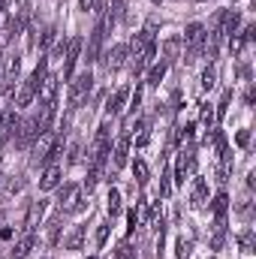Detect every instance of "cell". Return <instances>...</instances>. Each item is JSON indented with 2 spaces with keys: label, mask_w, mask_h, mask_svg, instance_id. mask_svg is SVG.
Segmentation results:
<instances>
[{
  "label": "cell",
  "mask_w": 256,
  "mask_h": 259,
  "mask_svg": "<svg viewBox=\"0 0 256 259\" xmlns=\"http://www.w3.org/2000/svg\"><path fill=\"white\" fill-rule=\"evenodd\" d=\"M58 202H61V208L69 211V214H78L81 208H84V202H81V190L75 187V184H66L61 196H58Z\"/></svg>",
  "instance_id": "obj_4"
},
{
  "label": "cell",
  "mask_w": 256,
  "mask_h": 259,
  "mask_svg": "<svg viewBox=\"0 0 256 259\" xmlns=\"http://www.w3.org/2000/svg\"><path fill=\"white\" fill-rule=\"evenodd\" d=\"M18 124H21V121H18L15 115H6V121H3V127H0V142H6L12 133H18Z\"/></svg>",
  "instance_id": "obj_14"
},
{
  "label": "cell",
  "mask_w": 256,
  "mask_h": 259,
  "mask_svg": "<svg viewBox=\"0 0 256 259\" xmlns=\"http://www.w3.org/2000/svg\"><path fill=\"white\" fill-rule=\"evenodd\" d=\"M130 94H133V91H130L127 84H124V88H118V91L109 97V103H106V112H109V115H118V112L124 109V103L130 100Z\"/></svg>",
  "instance_id": "obj_10"
},
{
  "label": "cell",
  "mask_w": 256,
  "mask_h": 259,
  "mask_svg": "<svg viewBox=\"0 0 256 259\" xmlns=\"http://www.w3.org/2000/svg\"><path fill=\"white\" fill-rule=\"evenodd\" d=\"M127 55H130V49L127 46H115L109 55H106V69L109 72H115V69H121V66L127 64Z\"/></svg>",
  "instance_id": "obj_9"
},
{
  "label": "cell",
  "mask_w": 256,
  "mask_h": 259,
  "mask_svg": "<svg viewBox=\"0 0 256 259\" xmlns=\"http://www.w3.org/2000/svg\"><path fill=\"white\" fill-rule=\"evenodd\" d=\"M106 208H109V214H112V217H118V214H121V208H124V205H121V193H118L115 187L109 190V199H106Z\"/></svg>",
  "instance_id": "obj_15"
},
{
  "label": "cell",
  "mask_w": 256,
  "mask_h": 259,
  "mask_svg": "<svg viewBox=\"0 0 256 259\" xmlns=\"http://www.w3.org/2000/svg\"><path fill=\"white\" fill-rule=\"evenodd\" d=\"M181 42H187V55H190V61L196 55H202V49H205V27L202 24H187V30H184V39Z\"/></svg>",
  "instance_id": "obj_2"
},
{
  "label": "cell",
  "mask_w": 256,
  "mask_h": 259,
  "mask_svg": "<svg viewBox=\"0 0 256 259\" xmlns=\"http://www.w3.org/2000/svg\"><path fill=\"white\" fill-rule=\"evenodd\" d=\"M115 259H136V250H133V244H127V241H124V244L115 250Z\"/></svg>",
  "instance_id": "obj_24"
},
{
  "label": "cell",
  "mask_w": 256,
  "mask_h": 259,
  "mask_svg": "<svg viewBox=\"0 0 256 259\" xmlns=\"http://www.w3.org/2000/svg\"><path fill=\"white\" fill-rule=\"evenodd\" d=\"M178 49H181V39H178V36H172V39H166V46H163V55H166V64H172V61H175V55H178Z\"/></svg>",
  "instance_id": "obj_16"
},
{
  "label": "cell",
  "mask_w": 256,
  "mask_h": 259,
  "mask_svg": "<svg viewBox=\"0 0 256 259\" xmlns=\"http://www.w3.org/2000/svg\"><path fill=\"white\" fill-rule=\"evenodd\" d=\"M91 88H94V75H91V72L75 75L72 84H69V106H78V103L91 94Z\"/></svg>",
  "instance_id": "obj_3"
},
{
  "label": "cell",
  "mask_w": 256,
  "mask_h": 259,
  "mask_svg": "<svg viewBox=\"0 0 256 259\" xmlns=\"http://www.w3.org/2000/svg\"><path fill=\"white\" fill-rule=\"evenodd\" d=\"M214 81H217V72H214V66H208V69L202 72V88H205V91H211V88H214Z\"/></svg>",
  "instance_id": "obj_23"
},
{
  "label": "cell",
  "mask_w": 256,
  "mask_h": 259,
  "mask_svg": "<svg viewBox=\"0 0 256 259\" xmlns=\"http://www.w3.org/2000/svg\"><path fill=\"white\" fill-rule=\"evenodd\" d=\"M112 12L121 18V15H124V0H115V9H112Z\"/></svg>",
  "instance_id": "obj_33"
},
{
  "label": "cell",
  "mask_w": 256,
  "mask_h": 259,
  "mask_svg": "<svg viewBox=\"0 0 256 259\" xmlns=\"http://www.w3.org/2000/svg\"><path fill=\"white\" fill-rule=\"evenodd\" d=\"M166 69H169V64H166V61H160V64H154V66H151V72H148V84H151V88H157V84L163 81V75H166Z\"/></svg>",
  "instance_id": "obj_13"
},
{
  "label": "cell",
  "mask_w": 256,
  "mask_h": 259,
  "mask_svg": "<svg viewBox=\"0 0 256 259\" xmlns=\"http://www.w3.org/2000/svg\"><path fill=\"white\" fill-rule=\"evenodd\" d=\"M154 3H160V0H154Z\"/></svg>",
  "instance_id": "obj_34"
},
{
  "label": "cell",
  "mask_w": 256,
  "mask_h": 259,
  "mask_svg": "<svg viewBox=\"0 0 256 259\" xmlns=\"http://www.w3.org/2000/svg\"><path fill=\"white\" fill-rule=\"evenodd\" d=\"M226 208H229L226 193H217V196H214V214H217V220H223V217H226Z\"/></svg>",
  "instance_id": "obj_18"
},
{
  "label": "cell",
  "mask_w": 256,
  "mask_h": 259,
  "mask_svg": "<svg viewBox=\"0 0 256 259\" xmlns=\"http://www.w3.org/2000/svg\"><path fill=\"white\" fill-rule=\"evenodd\" d=\"M133 175H136V181L145 187V184H148V163H145V160H136V163H133Z\"/></svg>",
  "instance_id": "obj_17"
},
{
  "label": "cell",
  "mask_w": 256,
  "mask_h": 259,
  "mask_svg": "<svg viewBox=\"0 0 256 259\" xmlns=\"http://www.w3.org/2000/svg\"><path fill=\"white\" fill-rule=\"evenodd\" d=\"M139 103H142V91H139V88H136V94H133V103H130V106H133V112H136V109H139Z\"/></svg>",
  "instance_id": "obj_32"
},
{
  "label": "cell",
  "mask_w": 256,
  "mask_h": 259,
  "mask_svg": "<svg viewBox=\"0 0 256 259\" xmlns=\"http://www.w3.org/2000/svg\"><path fill=\"white\" fill-rule=\"evenodd\" d=\"M58 81H61V78H58V75H49V72H46V78L39 81V91H36V94H39V103H42V106H55Z\"/></svg>",
  "instance_id": "obj_7"
},
{
  "label": "cell",
  "mask_w": 256,
  "mask_h": 259,
  "mask_svg": "<svg viewBox=\"0 0 256 259\" xmlns=\"http://www.w3.org/2000/svg\"><path fill=\"white\" fill-rule=\"evenodd\" d=\"M46 66H49V61H39L36 69L30 72V78L21 81V88L15 91V106H30V103H33V97H36V91H39V81L46 78Z\"/></svg>",
  "instance_id": "obj_1"
},
{
  "label": "cell",
  "mask_w": 256,
  "mask_h": 259,
  "mask_svg": "<svg viewBox=\"0 0 256 259\" xmlns=\"http://www.w3.org/2000/svg\"><path fill=\"white\" fill-rule=\"evenodd\" d=\"M103 36H106V18L94 27V33H91V42H88V64H94V61H100V49H103Z\"/></svg>",
  "instance_id": "obj_6"
},
{
  "label": "cell",
  "mask_w": 256,
  "mask_h": 259,
  "mask_svg": "<svg viewBox=\"0 0 256 259\" xmlns=\"http://www.w3.org/2000/svg\"><path fill=\"white\" fill-rule=\"evenodd\" d=\"M78 52H81V36H72L69 42H66V52H64V75L61 78H72V72H75V61H78Z\"/></svg>",
  "instance_id": "obj_5"
},
{
  "label": "cell",
  "mask_w": 256,
  "mask_h": 259,
  "mask_svg": "<svg viewBox=\"0 0 256 259\" xmlns=\"http://www.w3.org/2000/svg\"><path fill=\"white\" fill-rule=\"evenodd\" d=\"M91 259H94V256H91Z\"/></svg>",
  "instance_id": "obj_35"
},
{
  "label": "cell",
  "mask_w": 256,
  "mask_h": 259,
  "mask_svg": "<svg viewBox=\"0 0 256 259\" xmlns=\"http://www.w3.org/2000/svg\"><path fill=\"white\" fill-rule=\"evenodd\" d=\"M214 121H217V118H214V109H211V103H205V106H202V124H205L208 133L214 130Z\"/></svg>",
  "instance_id": "obj_20"
},
{
  "label": "cell",
  "mask_w": 256,
  "mask_h": 259,
  "mask_svg": "<svg viewBox=\"0 0 256 259\" xmlns=\"http://www.w3.org/2000/svg\"><path fill=\"white\" fill-rule=\"evenodd\" d=\"M115 169H121V166H127V154H130V136H121L118 139V145H115Z\"/></svg>",
  "instance_id": "obj_12"
},
{
  "label": "cell",
  "mask_w": 256,
  "mask_h": 259,
  "mask_svg": "<svg viewBox=\"0 0 256 259\" xmlns=\"http://www.w3.org/2000/svg\"><path fill=\"white\" fill-rule=\"evenodd\" d=\"M58 184H61V166L49 163L46 172H42V178H39V187H42V190H55Z\"/></svg>",
  "instance_id": "obj_11"
},
{
  "label": "cell",
  "mask_w": 256,
  "mask_h": 259,
  "mask_svg": "<svg viewBox=\"0 0 256 259\" xmlns=\"http://www.w3.org/2000/svg\"><path fill=\"white\" fill-rule=\"evenodd\" d=\"M78 6H81V9H84V12H91V9H97V6H100V3H97V0H81V3H78Z\"/></svg>",
  "instance_id": "obj_31"
},
{
  "label": "cell",
  "mask_w": 256,
  "mask_h": 259,
  "mask_svg": "<svg viewBox=\"0 0 256 259\" xmlns=\"http://www.w3.org/2000/svg\"><path fill=\"white\" fill-rule=\"evenodd\" d=\"M52 42H55V27H49V30L42 33V42H39V46H42V49H49Z\"/></svg>",
  "instance_id": "obj_29"
},
{
  "label": "cell",
  "mask_w": 256,
  "mask_h": 259,
  "mask_svg": "<svg viewBox=\"0 0 256 259\" xmlns=\"http://www.w3.org/2000/svg\"><path fill=\"white\" fill-rule=\"evenodd\" d=\"M42 136V130H39V121L36 118H27L24 124H18V145L21 148H27L33 139H39Z\"/></svg>",
  "instance_id": "obj_8"
},
{
  "label": "cell",
  "mask_w": 256,
  "mask_h": 259,
  "mask_svg": "<svg viewBox=\"0 0 256 259\" xmlns=\"http://www.w3.org/2000/svg\"><path fill=\"white\" fill-rule=\"evenodd\" d=\"M106 238H109V223H103V226L97 229V247H103V244H106Z\"/></svg>",
  "instance_id": "obj_27"
},
{
  "label": "cell",
  "mask_w": 256,
  "mask_h": 259,
  "mask_svg": "<svg viewBox=\"0 0 256 259\" xmlns=\"http://www.w3.org/2000/svg\"><path fill=\"white\" fill-rule=\"evenodd\" d=\"M241 247H244V250H247V253H250V250H253V232H250V229H247V232H244V235H241Z\"/></svg>",
  "instance_id": "obj_28"
},
{
  "label": "cell",
  "mask_w": 256,
  "mask_h": 259,
  "mask_svg": "<svg viewBox=\"0 0 256 259\" xmlns=\"http://www.w3.org/2000/svg\"><path fill=\"white\" fill-rule=\"evenodd\" d=\"M81 241H84V229L78 226V229H75V232L64 241V244H66V250H78V247H81Z\"/></svg>",
  "instance_id": "obj_19"
},
{
  "label": "cell",
  "mask_w": 256,
  "mask_h": 259,
  "mask_svg": "<svg viewBox=\"0 0 256 259\" xmlns=\"http://www.w3.org/2000/svg\"><path fill=\"white\" fill-rule=\"evenodd\" d=\"M193 199H196V202H205V181H202V178H196V187H193Z\"/></svg>",
  "instance_id": "obj_26"
},
{
  "label": "cell",
  "mask_w": 256,
  "mask_h": 259,
  "mask_svg": "<svg viewBox=\"0 0 256 259\" xmlns=\"http://www.w3.org/2000/svg\"><path fill=\"white\" fill-rule=\"evenodd\" d=\"M190 250H193V244H190V241H184V238L175 244V253H178V259H187V256H190Z\"/></svg>",
  "instance_id": "obj_25"
},
{
  "label": "cell",
  "mask_w": 256,
  "mask_h": 259,
  "mask_svg": "<svg viewBox=\"0 0 256 259\" xmlns=\"http://www.w3.org/2000/svg\"><path fill=\"white\" fill-rule=\"evenodd\" d=\"M229 100H232V91H223V100H220V106H217V112H214V118H226V112H229Z\"/></svg>",
  "instance_id": "obj_21"
},
{
  "label": "cell",
  "mask_w": 256,
  "mask_h": 259,
  "mask_svg": "<svg viewBox=\"0 0 256 259\" xmlns=\"http://www.w3.org/2000/svg\"><path fill=\"white\" fill-rule=\"evenodd\" d=\"M30 247H33V235L27 232V235H24V238H21V241L15 244V256L21 259V256H24V253H27V250H30Z\"/></svg>",
  "instance_id": "obj_22"
},
{
  "label": "cell",
  "mask_w": 256,
  "mask_h": 259,
  "mask_svg": "<svg viewBox=\"0 0 256 259\" xmlns=\"http://www.w3.org/2000/svg\"><path fill=\"white\" fill-rule=\"evenodd\" d=\"M235 142H238V145H241V148H244V145H247V142H250V133H247V130H241V133H238V136H235Z\"/></svg>",
  "instance_id": "obj_30"
}]
</instances>
